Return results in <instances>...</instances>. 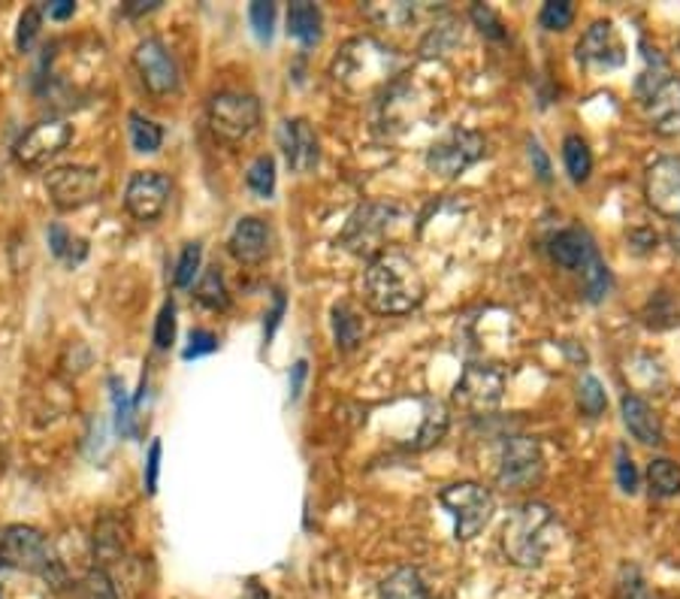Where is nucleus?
Masks as SVG:
<instances>
[{"mask_svg": "<svg viewBox=\"0 0 680 599\" xmlns=\"http://www.w3.org/2000/svg\"><path fill=\"white\" fill-rule=\"evenodd\" d=\"M406 71V58L376 36H354L333 58V79L348 95H385Z\"/></svg>", "mask_w": 680, "mask_h": 599, "instance_id": "nucleus-1", "label": "nucleus"}, {"mask_svg": "<svg viewBox=\"0 0 680 599\" xmlns=\"http://www.w3.org/2000/svg\"><path fill=\"white\" fill-rule=\"evenodd\" d=\"M366 303L378 315H406L427 297V285L418 264L397 248H385L369 260L364 279Z\"/></svg>", "mask_w": 680, "mask_h": 599, "instance_id": "nucleus-2", "label": "nucleus"}, {"mask_svg": "<svg viewBox=\"0 0 680 599\" xmlns=\"http://www.w3.org/2000/svg\"><path fill=\"white\" fill-rule=\"evenodd\" d=\"M553 536H557V517L548 505H517L503 527V552L515 566L532 569L548 557Z\"/></svg>", "mask_w": 680, "mask_h": 599, "instance_id": "nucleus-3", "label": "nucleus"}, {"mask_svg": "<svg viewBox=\"0 0 680 599\" xmlns=\"http://www.w3.org/2000/svg\"><path fill=\"white\" fill-rule=\"evenodd\" d=\"M647 55V71L638 76V100L645 118L659 137L680 133V79L669 71V64L659 58L657 49Z\"/></svg>", "mask_w": 680, "mask_h": 599, "instance_id": "nucleus-4", "label": "nucleus"}, {"mask_svg": "<svg viewBox=\"0 0 680 599\" xmlns=\"http://www.w3.org/2000/svg\"><path fill=\"white\" fill-rule=\"evenodd\" d=\"M0 566L36 573V576L52 578V581L61 578L46 536L40 530L24 527V524H12L0 533Z\"/></svg>", "mask_w": 680, "mask_h": 599, "instance_id": "nucleus-5", "label": "nucleus"}, {"mask_svg": "<svg viewBox=\"0 0 680 599\" xmlns=\"http://www.w3.org/2000/svg\"><path fill=\"white\" fill-rule=\"evenodd\" d=\"M439 503L454 517V533L460 542H472L493 517V494L478 482H454L442 488Z\"/></svg>", "mask_w": 680, "mask_h": 599, "instance_id": "nucleus-6", "label": "nucleus"}, {"mask_svg": "<svg viewBox=\"0 0 680 599\" xmlns=\"http://www.w3.org/2000/svg\"><path fill=\"white\" fill-rule=\"evenodd\" d=\"M484 154H487V140L478 130L454 128L427 149V170L442 179H457L472 164H478Z\"/></svg>", "mask_w": 680, "mask_h": 599, "instance_id": "nucleus-7", "label": "nucleus"}, {"mask_svg": "<svg viewBox=\"0 0 680 599\" xmlns=\"http://www.w3.org/2000/svg\"><path fill=\"white\" fill-rule=\"evenodd\" d=\"M399 210L393 203H364L360 210L354 212L345 231H342L339 243L354 255H366L376 258L385 252V236L390 234V227L397 224Z\"/></svg>", "mask_w": 680, "mask_h": 599, "instance_id": "nucleus-8", "label": "nucleus"}, {"mask_svg": "<svg viewBox=\"0 0 680 599\" xmlns=\"http://www.w3.org/2000/svg\"><path fill=\"white\" fill-rule=\"evenodd\" d=\"M260 125V100L242 92H222L209 100V128L227 142H242Z\"/></svg>", "mask_w": 680, "mask_h": 599, "instance_id": "nucleus-9", "label": "nucleus"}, {"mask_svg": "<svg viewBox=\"0 0 680 599\" xmlns=\"http://www.w3.org/2000/svg\"><path fill=\"white\" fill-rule=\"evenodd\" d=\"M46 191L61 212L83 210V206H88V203H95V200L100 197L104 179H100L97 167H55V170L46 173Z\"/></svg>", "mask_w": 680, "mask_h": 599, "instance_id": "nucleus-10", "label": "nucleus"}, {"mask_svg": "<svg viewBox=\"0 0 680 599\" xmlns=\"http://www.w3.org/2000/svg\"><path fill=\"white\" fill-rule=\"evenodd\" d=\"M541 475H544V458L539 442L529 436H511L499 458V472H496L499 484L505 491H527L541 482Z\"/></svg>", "mask_w": 680, "mask_h": 599, "instance_id": "nucleus-11", "label": "nucleus"}, {"mask_svg": "<svg viewBox=\"0 0 680 599\" xmlns=\"http://www.w3.org/2000/svg\"><path fill=\"white\" fill-rule=\"evenodd\" d=\"M505 394V370L496 364H469L463 370V376L454 385V403L460 409L490 411L499 406Z\"/></svg>", "mask_w": 680, "mask_h": 599, "instance_id": "nucleus-12", "label": "nucleus"}, {"mask_svg": "<svg viewBox=\"0 0 680 599\" xmlns=\"http://www.w3.org/2000/svg\"><path fill=\"white\" fill-rule=\"evenodd\" d=\"M73 140V128L61 118H48L40 121L31 130H24L22 140L15 142V161L22 167H43L48 164L58 152L67 149V142Z\"/></svg>", "mask_w": 680, "mask_h": 599, "instance_id": "nucleus-13", "label": "nucleus"}, {"mask_svg": "<svg viewBox=\"0 0 680 599\" xmlns=\"http://www.w3.org/2000/svg\"><path fill=\"white\" fill-rule=\"evenodd\" d=\"M647 206L662 218H680V154H662L645 173Z\"/></svg>", "mask_w": 680, "mask_h": 599, "instance_id": "nucleus-14", "label": "nucleus"}, {"mask_svg": "<svg viewBox=\"0 0 680 599\" xmlns=\"http://www.w3.org/2000/svg\"><path fill=\"white\" fill-rule=\"evenodd\" d=\"M133 67L140 73L142 85L152 92L154 97H166L173 95L179 88V67L176 58L166 52V46L161 40H142L137 52H133Z\"/></svg>", "mask_w": 680, "mask_h": 599, "instance_id": "nucleus-15", "label": "nucleus"}, {"mask_svg": "<svg viewBox=\"0 0 680 599\" xmlns=\"http://www.w3.org/2000/svg\"><path fill=\"white\" fill-rule=\"evenodd\" d=\"M170 203V179L158 170H140L133 173L125 189V206L137 222H154L161 218Z\"/></svg>", "mask_w": 680, "mask_h": 599, "instance_id": "nucleus-16", "label": "nucleus"}, {"mask_svg": "<svg viewBox=\"0 0 680 599\" xmlns=\"http://www.w3.org/2000/svg\"><path fill=\"white\" fill-rule=\"evenodd\" d=\"M575 55L586 67H620L626 61L623 52V40L617 34V28L608 19H598L584 31V36L578 40Z\"/></svg>", "mask_w": 680, "mask_h": 599, "instance_id": "nucleus-17", "label": "nucleus"}, {"mask_svg": "<svg viewBox=\"0 0 680 599\" xmlns=\"http://www.w3.org/2000/svg\"><path fill=\"white\" fill-rule=\"evenodd\" d=\"M279 146L293 173H312L321 158L317 133L305 118H284L279 128Z\"/></svg>", "mask_w": 680, "mask_h": 599, "instance_id": "nucleus-18", "label": "nucleus"}, {"mask_svg": "<svg viewBox=\"0 0 680 599\" xmlns=\"http://www.w3.org/2000/svg\"><path fill=\"white\" fill-rule=\"evenodd\" d=\"M270 243H272L270 224L263 222V218H255V215L239 218L234 227V234L227 239L230 255H234L239 264H248V267H255V264H260V260L270 255Z\"/></svg>", "mask_w": 680, "mask_h": 599, "instance_id": "nucleus-19", "label": "nucleus"}, {"mask_svg": "<svg viewBox=\"0 0 680 599\" xmlns=\"http://www.w3.org/2000/svg\"><path fill=\"white\" fill-rule=\"evenodd\" d=\"M620 409H623V424L629 427V434H633L638 442H645V446H662V439H666V434H662V421H659L657 411L650 409L647 399H641L638 394H626L620 403Z\"/></svg>", "mask_w": 680, "mask_h": 599, "instance_id": "nucleus-20", "label": "nucleus"}, {"mask_svg": "<svg viewBox=\"0 0 680 599\" xmlns=\"http://www.w3.org/2000/svg\"><path fill=\"white\" fill-rule=\"evenodd\" d=\"M128 552V539H125V530H121V521L116 515H104L95 524V557L97 569H106V566L118 564Z\"/></svg>", "mask_w": 680, "mask_h": 599, "instance_id": "nucleus-21", "label": "nucleus"}, {"mask_svg": "<svg viewBox=\"0 0 680 599\" xmlns=\"http://www.w3.org/2000/svg\"><path fill=\"white\" fill-rule=\"evenodd\" d=\"M593 248L596 246H593V239L584 231H560L551 239V258L560 267H565V270H581Z\"/></svg>", "mask_w": 680, "mask_h": 599, "instance_id": "nucleus-22", "label": "nucleus"}, {"mask_svg": "<svg viewBox=\"0 0 680 599\" xmlns=\"http://www.w3.org/2000/svg\"><path fill=\"white\" fill-rule=\"evenodd\" d=\"M288 34L296 36L303 46H315L321 43V34H324V15L317 10L315 3L309 0H296L288 10Z\"/></svg>", "mask_w": 680, "mask_h": 599, "instance_id": "nucleus-23", "label": "nucleus"}, {"mask_svg": "<svg viewBox=\"0 0 680 599\" xmlns=\"http://www.w3.org/2000/svg\"><path fill=\"white\" fill-rule=\"evenodd\" d=\"M366 324L360 312L352 303H336L333 306V336L342 352H354L360 342H364Z\"/></svg>", "mask_w": 680, "mask_h": 599, "instance_id": "nucleus-24", "label": "nucleus"}, {"mask_svg": "<svg viewBox=\"0 0 680 599\" xmlns=\"http://www.w3.org/2000/svg\"><path fill=\"white\" fill-rule=\"evenodd\" d=\"M378 599H430V597H427V588H423L418 569L399 566V569H393V573L378 585Z\"/></svg>", "mask_w": 680, "mask_h": 599, "instance_id": "nucleus-25", "label": "nucleus"}, {"mask_svg": "<svg viewBox=\"0 0 680 599\" xmlns=\"http://www.w3.org/2000/svg\"><path fill=\"white\" fill-rule=\"evenodd\" d=\"M563 161L569 177H572V182H578V185L586 182L590 173H593V152H590L584 137H578V133H569L563 140Z\"/></svg>", "mask_w": 680, "mask_h": 599, "instance_id": "nucleus-26", "label": "nucleus"}, {"mask_svg": "<svg viewBox=\"0 0 680 599\" xmlns=\"http://www.w3.org/2000/svg\"><path fill=\"white\" fill-rule=\"evenodd\" d=\"M130 125V146L137 149L140 154H152L161 149V142H164V130H161V125H154L152 118L140 116V113H130L128 118Z\"/></svg>", "mask_w": 680, "mask_h": 599, "instance_id": "nucleus-27", "label": "nucleus"}, {"mask_svg": "<svg viewBox=\"0 0 680 599\" xmlns=\"http://www.w3.org/2000/svg\"><path fill=\"white\" fill-rule=\"evenodd\" d=\"M423 406H427V411H423V424H421V430H418V439H414V448H418V451L435 446V442H439L447 430L445 406H442L439 399H427Z\"/></svg>", "mask_w": 680, "mask_h": 599, "instance_id": "nucleus-28", "label": "nucleus"}, {"mask_svg": "<svg viewBox=\"0 0 680 599\" xmlns=\"http://www.w3.org/2000/svg\"><path fill=\"white\" fill-rule=\"evenodd\" d=\"M647 482L657 496H678L680 494V463L669 458L650 460L647 467Z\"/></svg>", "mask_w": 680, "mask_h": 599, "instance_id": "nucleus-29", "label": "nucleus"}, {"mask_svg": "<svg viewBox=\"0 0 680 599\" xmlns=\"http://www.w3.org/2000/svg\"><path fill=\"white\" fill-rule=\"evenodd\" d=\"M581 276H584L586 297H590L593 303H598L602 297H608L611 272H608V267H605V260L598 258L596 248H593V252H590V258L584 260V267H581Z\"/></svg>", "mask_w": 680, "mask_h": 599, "instance_id": "nucleus-30", "label": "nucleus"}, {"mask_svg": "<svg viewBox=\"0 0 680 599\" xmlns=\"http://www.w3.org/2000/svg\"><path fill=\"white\" fill-rule=\"evenodd\" d=\"M197 300L209 309H227L230 297H227V285H224V276L218 267H209L203 272V279L197 285Z\"/></svg>", "mask_w": 680, "mask_h": 599, "instance_id": "nucleus-31", "label": "nucleus"}, {"mask_svg": "<svg viewBox=\"0 0 680 599\" xmlns=\"http://www.w3.org/2000/svg\"><path fill=\"white\" fill-rule=\"evenodd\" d=\"M246 182L258 197H272V191H276V161H272V154L255 158V164L248 167Z\"/></svg>", "mask_w": 680, "mask_h": 599, "instance_id": "nucleus-32", "label": "nucleus"}, {"mask_svg": "<svg viewBox=\"0 0 680 599\" xmlns=\"http://www.w3.org/2000/svg\"><path fill=\"white\" fill-rule=\"evenodd\" d=\"M578 406H581V411L590 415V418H598V415L605 411L608 397H605V388H602L598 378L593 376L581 378V385H578Z\"/></svg>", "mask_w": 680, "mask_h": 599, "instance_id": "nucleus-33", "label": "nucleus"}, {"mask_svg": "<svg viewBox=\"0 0 680 599\" xmlns=\"http://www.w3.org/2000/svg\"><path fill=\"white\" fill-rule=\"evenodd\" d=\"M539 22L541 28H548V31H565V28H572V22H575V3H572V0H548V3L541 7Z\"/></svg>", "mask_w": 680, "mask_h": 599, "instance_id": "nucleus-34", "label": "nucleus"}, {"mask_svg": "<svg viewBox=\"0 0 680 599\" xmlns=\"http://www.w3.org/2000/svg\"><path fill=\"white\" fill-rule=\"evenodd\" d=\"M199 260H203V248L199 243H188L182 248V255L176 260V270H173V285L176 288H191L194 285V276L199 270Z\"/></svg>", "mask_w": 680, "mask_h": 599, "instance_id": "nucleus-35", "label": "nucleus"}, {"mask_svg": "<svg viewBox=\"0 0 680 599\" xmlns=\"http://www.w3.org/2000/svg\"><path fill=\"white\" fill-rule=\"evenodd\" d=\"M109 388H112V403H116V427L121 436H133V406H130L125 385L118 378H109Z\"/></svg>", "mask_w": 680, "mask_h": 599, "instance_id": "nucleus-36", "label": "nucleus"}, {"mask_svg": "<svg viewBox=\"0 0 680 599\" xmlns=\"http://www.w3.org/2000/svg\"><path fill=\"white\" fill-rule=\"evenodd\" d=\"M176 340V303L166 300L158 312V324H154V345L158 349H170Z\"/></svg>", "mask_w": 680, "mask_h": 599, "instance_id": "nucleus-37", "label": "nucleus"}, {"mask_svg": "<svg viewBox=\"0 0 680 599\" xmlns=\"http://www.w3.org/2000/svg\"><path fill=\"white\" fill-rule=\"evenodd\" d=\"M83 599H118V590L106 569H91L83 578Z\"/></svg>", "mask_w": 680, "mask_h": 599, "instance_id": "nucleus-38", "label": "nucleus"}, {"mask_svg": "<svg viewBox=\"0 0 680 599\" xmlns=\"http://www.w3.org/2000/svg\"><path fill=\"white\" fill-rule=\"evenodd\" d=\"M248 19H251V28H255V34H258L260 40H270L272 24H276V7H272V3H263V0L251 3V7H248Z\"/></svg>", "mask_w": 680, "mask_h": 599, "instance_id": "nucleus-39", "label": "nucleus"}, {"mask_svg": "<svg viewBox=\"0 0 680 599\" xmlns=\"http://www.w3.org/2000/svg\"><path fill=\"white\" fill-rule=\"evenodd\" d=\"M40 24H43V12L36 10V7L22 12V19H19V34H15V43H19L22 52L31 49V43H34L36 34H40Z\"/></svg>", "mask_w": 680, "mask_h": 599, "instance_id": "nucleus-40", "label": "nucleus"}, {"mask_svg": "<svg viewBox=\"0 0 680 599\" xmlns=\"http://www.w3.org/2000/svg\"><path fill=\"white\" fill-rule=\"evenodd\" d=\"M212 352H218V336L209 330H191L188 345H185V361H194V357Z\"/></svg>", "mask_w": 680, "mask_h": 599, "instance_id": "nucleus-41", "label": "nucleus"}, {"mask_svg": "<svg viewBox=\"0 0 680 599\" xmlns=\"http://www.w3.org/2000/svg\"><path fill=\"white\" fill-rule=\"evenodd\" d=\"M83 239H73L61 224H52L48 227V246H52V252L58 255V258L71 260V264H76V255H73V246H79Z\"/></svg>", "mask_w": 680, "mask_h": 599, "instance_id": "nucleus-42", "label": "nucleus"}, {"mask_svg": "<svg viewBox=\"0 0 680 599\" xmlns=\"http://www.w3.org/2000/svg\"><path fill=\"white\" fill-rule=\"evenodd\" d=\"M472 19H475V24L482 28V34L493 36V40H503V36H505L503 22H499V15H496L490 7H484V3H475V7H472Z\"/></svg>", "mask_w": 680, "mask_h": 599, "instance_id": "nucleus-43", "label": "nucleus"}, {"mask_svg": "<svg viewBox=\"0 0 680 599\" xmlns=\"http://www.w3.org/2000/svg\"><path fill=\"white\" fill-rule=\"evenodd\" d=\"M617 482H620V488L626 494H635V491H638V472H635V463L633 458H629L626 446L617 448Z\"/></svg>", "mask_w": 680, "mask_h": 599, "instance_id": "nucleus-44", "label": "nucleus"}, {"mask_svg": "<svg viewBox=\"0 0 680 599\" xmlns=\"http://www.w3.org/2000/svg\"><path fill=\"white\" fill-rule=\"evenodd\" d=\"M161 439H152L149 446V454H145V491L149 494H158V472H161Z\"/></svg>", "mask_w": 680, "mask_h": 599, "instance_id": "nucleus-45", "label": "nucleus"}, {"mask_svg": "<svg viewBox=\"0 0 680 599\" xmlns=\"http://www.w3.org/2000/svg\"><path fill=\"white\" fill-rule=\"evenodd\" d=\"M529 154H532V164H536V173H539L541 182H551V164H548V158H544V152H541V146L536 140L529 142Z\"/></svg>", "mask_w": 680, "mask_h": 599, "instance_id": "nucleus-46", "label": "nucleus"}, {"mask_svg": "<svg viewBox=\"0 0 680 599\" xmlns=\"http://www.w3.org/2000/svg\"><path fill=\"white\" fill-rule=\"evenodd\" d=\"M48 19H71L73 12H76V3L73 0H55V3H48L46 7Z\"/></svg>", "mask_w": 680, "mask_h": 599, "instance_id": "nucleus-47", "label": "nucleus"}, {"mask_svg": "<svg viewBox=\"0 0 680 599\" xmlns=\"http://www.w3.org/2000/svg\"><path fill=\"white\" fill-rule=\"evenodd\" d=\"M282 315H284V295H282V291H276V306H272L270 324H267V340H270L272 333H276V328H279Z\"/></svg>", "mask_w": 680, "mask_h": 599, "instance_id": "nucleus-48", "label": "nucleus"}, {"mask_svg": "<svg viewBox=\"0 0 680 599\" xmlns=\"http://www.w3.org/2000/svg\"><path fill=\"white\" fill-rule=\"evenodd\" d=\"M161 7V0H128L125 3V10L130 12V15H140V12H152Z\"/></svg>", "mask_w": 680, "mask_h": 599, "instance_id": "nucleus-49", "label": "nucleus"}, {"mask_svg": "<svg viewBox=\"0 0 680 599\" xmlns=\"http://www.w3.org/2000/svg\"><path fill=\"white\" fill-rule=\"evenodd\" d=\"M303 378H305V361H300V364L293 366V397H300V385H303Z\"/></svg>", "mask_w": 680, "mask_h": 599, "instance_id": "nucleus-50", "label": "nucleus"}, {"mask_svg": "<svg viewBox=\"0 0 680 599\" xmlns=\"http://www.w3.org/2000/svg\"><path fill=\"white\" fill-rule=\"evenodd\" d=\"M669 243H671V248H674V252H678V255H680V218H678V222H674V227H671Z\"/></svg>", "mask_w": 680, "mask_h": 599, "instance_id": "nucleus-51", "label": "nucleus"}, {"mask_svg": "<svg viewBox=\"0 0 680 599\" xmlns=\"http://www.w3.org/2000/svg\"><path fill=\"white\" fill-rule=\"evenodd\" d=\"M242 599H270L267 597V590H260V588H248V593Z\"/></svg>", "mask_w": 680, "mask_h": 599, "instance_id": "nucleus-52", "label": "nucleus"}, {"mask_svg": "<svg viewBox=\"0 0 680 599\" xmlns=\"http://www.w3.org/2000/svg\"><path fill=\"white\" fill-rule=\"evenodd\" d=\"M0 599H3V590H0Z\"/></svg>", "mask_w": 680, "mask_h": 599, "instance_id": "nucleus-53", "label": "nucleus"}, {"mask_svg": "<svg viewBox=\"0 0 680 599\" xmlns=\"http://www.w3.org/2000/svg\"><path fill=\"white\" fill-rule=\"evenodd\" d=\"M678 49H680V36H678Z\"/></svg>", "mask_w": 680, "mask_h": 599, "instance_id": "nucleus-54", "label": "nucleus"}]
</instances>
